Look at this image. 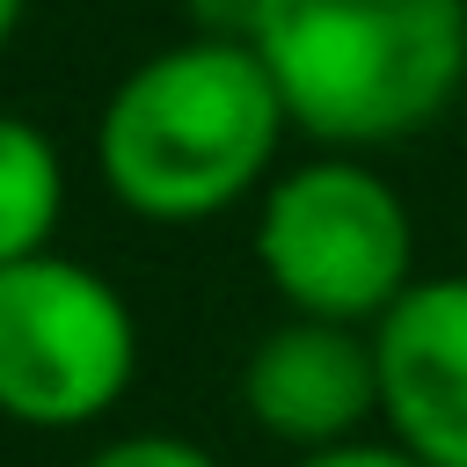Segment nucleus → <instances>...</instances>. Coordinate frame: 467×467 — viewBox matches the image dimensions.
I'll list each match as a JSON object with an SVG mask.
<instances>
[{"mask_svg":"<svg viewBox=\"0 0 467 467\" xmlns=\"http://www.w3.org/2000/svg\"><path fill=\"white\" fill-rule=\"evenodd\" d=\"M255 58L314 139H409L467 80V0H270Z\"/></svg>","mask_w":467,"mask_h":467,"instance_id":"obj_1","label":"nucleus"},{"mask_svg":"<svg viewBox=\"0 0 467 467\" xmlns=\"http://www.w3.org/2000/svg\"><path fill=\"white\" fill-rule=\"evenodd\" d=\"M285 131V102L248 44H175L146 58L102 109L95 153L109 190L153 219L234 204Z\"/></svg>","mask_w":467,"mask_h":467,"instance_id":"obj_2","label":"nucleus"},{"mask_svg":"<svg viewBox=\"0 0 467 467\" xmlns=\"http://www.w3.org/2000/svg\"><path fill=\"white\" fill-rule=\"evenodd\" d=\"M255 255L270 285L299 306V321L350 328L409 292V212L379 175L350 161H314L263 197Z\"/></svg>","mask_w":467,"mask_h":467,"instance_id":"obj_3","label":"nucleus"},{"mask_svg":"<svg viewBox=\"0 0 467 467\" xmlns=\"http://www.w3.org/2000/svg\"><path fill=\"white\" fill-rule=\"evenodd\" d=\"M124 299L66 263L29 255L0 270V409L22 423H88L131 379Z\"/></svg>","mask_w":467,"mask_h":467,"instance_id":"obj_4","label":"nucleus"},{"mask_svg":"<svg viewBox=\"0 0 467 467\" xmlns=\"http://www.w3.org/2000/svg\"><path fill=\"white\" fill-rule=\"evenodd\" d=\"M379 409L423 467H467V277L409 285L372 336Z\"/></svg>","mask_w":467,"mask_h":467,"instance_id":"obj_5","label":"nucleus"},{"mask_svg":"<svg viewBox=\"0 0 467 467\" xmlns=\"http://www.w3.org/2000/svg\"><path fill=\"white\" fill-rule=\"evenodd\" d=\"M241 394H248L263 431L328 452L379 401V358L343 321H285L255 343V358L241 372Z\"/></svg>","mask_w":467,"mask_h":467,"instance_id":"obj_6","label":"nucleus"},{"mask_svg":"<svg viewBox=\"0 0 467 467\" xmlns=\"http://www.w3.org/2000/svg\"><path fill=\"white\" fill-rule=\"evenodd\" d=\"M58 219V153L29 117H0V270L44 255Z\"/></svg>","mask_w":467,"mask_h":467,"instance_id":"obj_7","label":"nucleus"},{"mask_svg":"<svg viewBox=\"0 0 467 467\" xmlns=\"http://www.w3.org/2000/svg\"><path fill=\"white\" fill-rule=\"evenodd\" d=\"M88 467H219V460L197 452L190 438H117V445H102Z\"/></svg>","mask_w":467,"mask_h":467,"instance_id":"obj_8","label":"nucleus"},{"mask_svg":"<svg viewBox=\"0 0 467 467\" xmlns=\"http://www.w3.org/2000/svg\"><path fill=\"white\" fill-rule=\"evenodd\" d=\"M190 15H197V29H204L212 44H248V51H255L270 0H190Z\"/></svg>","mask_w":467,"mask_h":467,"instance_id":"obj_9","label":"nucleus"},{"mask_svg":"<svg viewBox=\"0 0 467 467\" xmlns=\"http://www.w3.org/2000/svg\"><path fill=\"white\" fill-rule=\"evenodd\" d=\"M299 467H423V460H409L401 445H328V452H306Z\"/></svg>","mask_w":467,"mask_h":467,"instance_id":"obj_10","label":"nucleus"},{"mask_svg":"<svg viewBox=\"0 0 467 467\" xmlns=\"http://www.w3.org/2000/svg\"><path fill=\"white\" fill-rule=\"evenodd\" d=\"M15 15H22V0H0V36L15 29Z\"/></svg>","mask_w":467,"mask_h":467,"instance_id":"obj_11","label":"nucleus"}]
</instances>
